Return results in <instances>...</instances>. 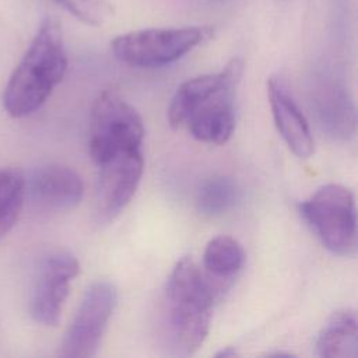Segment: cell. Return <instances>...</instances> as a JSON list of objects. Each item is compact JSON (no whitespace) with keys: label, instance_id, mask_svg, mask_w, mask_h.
I'll use <instances>...</instances> for the list:
<instances>
[{"label":"cell","instance_id":"30bf717a","mask_svg":"<svg viewBox=\"0 0 358 358\" xmlns=\"http://www.w3.org/2000/svg\"><path fill=\"white\" fill-rule=\"evenodd\" d=\"M239 81H232L203 101L187 117L183 127L199 141L224 144L235 129V92Z\"/></svg>","mask_w":358,"mask_h":358},{"label":"cell","instance_id":"5b68a950","mask_svg":"<svg viewBox=\"0 0 358 358\" xmlns=\"http://www.w3.org/2000/svg\"><path fill=\"white\" fill-rule=\"evenodd\" d=\"M211 27L148 28L119 35L112 42L117 60L134 67L171 64L213 36Z\"/></svg>","mask_w":358,"mask_h":358},{"label":"cell","instance_id":"4fadbf2b","mask_svg":"<svg viewBox=\"0 0 358 358\" xmlns=\"http://www.w3.org/2000/svg\"><path fill=\"white\" fill-rule=\"evenodd\" d=\"M317 120L329 136L350 138L355 131V106L348 91L337 83H324L313 95Z\"/></svg>","mask_w":358,"mask_h":358},{"label":"cell","instance_id":"52a82bcc","mask_svg":"<svg viewBox=\"0 0 358 358\" xmlns=\"http://www.w3.org/2000/svg\"><path fill=\"white\" fill-rule=\"evenodd\" d=\"M78 273L80 263L70 252L55 250L43 257L29 301V312L35 322L48 327L59 324L70 284Z\"/></svg>","mask_w":358,"mask_h":358},{"label":"cell","instance_id":"7a4b0ae2","mask_svg":"<svg viewBox=\"0 0 358 358\" xmlns=\"http://www.w3.org/2000/svg\"><path fill=\"white\" fill-rule=\"evenodd\" d=\"M215 291L210 277L190 257L172 268L164 292V313L171 338L185 355L204 343L213 316Z\"/></svg>","mask_w":358,"mask_h":358},{"label":"cell","instance_id":"277c9868","mask_svg":"<svg viewBox=\"0 0 358 358\" xmlns=\"http://www.w3.org/2000/svg\"><path fill=\"white\" fill-rule=\"evenodd\" d=\"M144 123L140 113L116 91L103 90L95 98L90 119L88 150L99 165L113 155L140 150Z\"/></svg>","mask_w":358,"mask_h":358},{"label":"cell","instance_id":"9a60e30c","mask_svg":"<svg viewBox=\"0 0 358 358\" xmlns=\"http://www.w3.org/2000/svg\"><path fill=\"white\" fill-rule=\"evenodd\" d=\"M241 199L236 180L229 176H213L197 189L196 208L204 217H220L231 211Z\"/></svg>","mask_w":358,"mask_h":358},{"label":"cell","instance_id":"5bb4252c","mask_svg":"<svg viewBox=\"0 0 358 358\" xmlns=\"http://www.w3.org/2000/svg\"><path fill=\"white\" fill-rule=\"evenodd\" d=\"M316 352L326 358H355L358 352L357 315L341 309L331 315L316 338Z\"/></svg>","mask_w":358,"mask_h":358},{"label":"cell","instance_id":"ba28073f","mask_svg":"<svg viewBox=\"0 0 358 358\" xmlns=\"http://www.w3.org/2000/svg\"><path fill=\"white\" fill-rule=\"evenodd\" d=\"M140 150L124 151L98 165L95 203L101 220L110 221L129 204L143 176Z\"/></svg>","mask_w":358,"mask_h":358},{"label":"cell","instance_id":"7c38bea8","mask_svg":"<svg viewBox=\"0 0 358 358\" xmlns=\"http://www.w3.org/2000/svg\"><path fill=\"white\" fill-rule=\"evenodd\" d=\"M243 63L232 59L222 70L203 74L182 83L173 94L168 108V122L172 127H183L193 110L214 92L232 81H241Z\"/></svg>","mask_w":358,"mask_h":358},{"label":"cell","instance_id":"6da1fadb","mask_svg":"<svg viewBox=\"0 0 358 358\" xmlns=\"http://www.w3.org/2000/svg\"><path fill=\"white\" fill-rule=\"evenodd\" d=\"M66 70L60 24L55 18H45L4 87V110L15 119L35 113L52 95Z\"/></svg>","mask_w":358,"mask_h":358},{"label":"cell","instance_id":"8992f818","mask_svg":"<svg viewBox=\"0 0 358 358\" xmlns=\"http://www.w3.org/2000/svg\"><path fill=\"white\" fill-rule=\"evenodd\" d=\"M116 302L117 292L109 281L90 285L63 337L60 355L66 358L95 355Z\"/></svg>","mask_w":358,"mask_h":358},{"label":"cell","instance_id":"e0dca14e","mask_svg":"<svg viewBox=\"0 0 358 358\" xmlns=\"http://www.w3.org/2000/svg\"><path fill=\"white\" fill-rule=\"evenodd\" d=\"M245 263V252L241 243L228 236L218 235L208 241L203 253V266L210 275L228 278L236 274Z\"/></svg>","mask_w":358,"mask_h":358},{"label":"cell","instance_id":"ac0fdd59","mask_svg":"<svg viewBox=\"0 0 358 358\" xmlns=\"http://www.w3.org/2000/svg\"><path fill=\"white\" fill-rule=\"evenodd\" d=\"M67 13L87 25L99 27L112 14L108 0H53Z\"/></svg>","mask_w":358,"mask_h":358},{"label":"cell","instance_id":"9c48e42d","mask_svg":"<svg viewBox=\"0 0 358 358\" xmlns=\"http://www.w3.org/2000/svg\"><path fill=\"white\" fill-rule=\"evenodd\" d=\"M27 196L41 207L50 210H70L84 194L81 176L63 164H46L25 178Z\"/></svg>","mask_w":358,"mask_h":358},{"label":"cell","instance_id":"2e32d148","mask_svg":"<svg viewBox=\"0 0 358 358\" xmlns=\"http://www.w3.org/2000/svg\"><path fill=\"white\" fill-rule=\"evenodd\" d=\"M27 197L25 175L18 168L0 169V241L14 228Z\"/></svg>","mask_w":358,"mask_h":358},{"label":"cell","instance_id":"d6986e66","mask_svg":"<svg viewBox=\"0 0 358 358\" xmlns=\"http://www.w3.org/2000/svg\"><path fill=\"white\" fill-rule=\"evenodd\" d=\"M235 355H238V352L234 347H225L224 350H221L220 352L215 354V357H225V358L227 357H235Z\"/></svg>","mask_w":358,"mask_h":358},{"label":"cell","instance_id":"8fae6325","mask_svg":"<svg viewBox=\"0 0 358 358\" xmlns=\"http://www.w3.org/2000/svg\"><path fill=\"white\" fill-rule=\"evenodd\" d=\"M267 95L280 136L296 157L309 158L313 154V136L288 88L280 78L271 77L267 81Z\"/></svg>","mask_w":358,"mask_h":358},{"label":"cell","instance_id":"3957f363","mask_svg":"<svg viewBox=\"0 0 358 358\" xmlns=\"http://www.w3.org/2000/svg\"><path fill=\"white\" fill-rule=\"evenodd\" d=\"M299 213L327 250L338 256L355 255L357 210L350 189L324 185L299 204Z\"/></svg>","mask_w":358,"mask_h":358}]
</instances>
